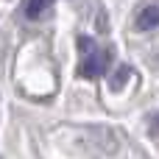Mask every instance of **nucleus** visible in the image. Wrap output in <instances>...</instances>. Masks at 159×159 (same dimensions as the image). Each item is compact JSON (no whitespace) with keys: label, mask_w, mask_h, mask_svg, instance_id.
Segmentation results:
<instances>
[{"label":"nucleus","mask_w":159,"mask_h":159,"mask_svg":"<svg viewBox=\"0 0 159 159\" xmlns=\"http://www.w3.org/2000/svg\"><path fill=\"white\" fill-rule=\"evenodd\" d=\"M78 50H81V64H78V75L84 78H98L109 70L112 53L106 48H98V42H92L89 36H78Z\"/></svg>","instance_id":"obj_1"},{"label":"nucleus","mask_w":159,"mask_h":159,"mask_svg":"<svg viewBox=\"0 0 159 159\" xmlns=\"http://www.w3.org/2000/svg\"><path fill=\"white\" fill-rule=\"evenodd\" d=\"M157 25H159V3L143 6L140 14H137V28L140 31H154Z\"/></svg>","instance_id":"obj_2"},{"label":"nucleus","mask_w":159,"mask_h":159,"mask_svg":"<svg viewBox=\"0 0 159 159\" xmlns=\"http://www.w3.org/2000/svg\"><path fill=\"white\" fill-rule=\"evenodd\" d=\"M50 6H53V0H25V17L39 20V17H42Z\"/></svg>","instance_id":"obj_3"},{"label":"nucleus","mask_w":159,"mask_h":159,"mask_svg":"<svg viewBox=\"0 0 159 159\" xmlns=\"http://www.w3.org/2000/svg\"><path fill=\"white\" fill-rule=\"evenodd\" d=\"M126 75H129V70L123 67V70H120V73H117V75L112 78V87H115V89H117V87H123V78H126Z\"/></svg>","instance_id":"obj_4"},{"label":"nucleus","mask_w":159,"mask_h":159,"mask_svg":"<svg viewBox=\"0 0 159 159\" xmlns=\"http://www.w3.org/2000/svg\"><path fill=\"white\" fill-rule=\"evenodd\" d=\"M154 131H157V134H159V115H157V117H154Z\"/></svg>","instance_id":"obj_5"}]
</instances>
